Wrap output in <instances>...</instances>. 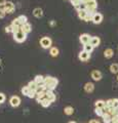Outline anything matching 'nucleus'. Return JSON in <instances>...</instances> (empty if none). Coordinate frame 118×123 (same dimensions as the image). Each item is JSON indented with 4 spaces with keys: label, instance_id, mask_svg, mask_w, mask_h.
Instances as JSON below:
<instances>
[{
    "label": "nucleus",
    "instance_id": "f257e3e1",
    "mask_svg": "<svg viewBox=\"0 0 118 123\" xmlns=\"http://www.w3.org/2000/svg\"><path fill=\"white\" fill-rule=\"evenodd\" d=\"M44 84L46 86V89L47 90H52L54 91L56 86L59 84V80L55 78V77H51V76H46L44 77Z\"/></svg>",
    "mask_w": 118,
    "mask_h": 123
},
{
    "label": "nucleus",
    "instance_id": "f03ea898",
    "mask_svg": "<svg viewBox=\"0 0 118 123\" xmlns=\"http://www.w3.org/2000/svg\"><path fill=\"white\" fill-rule=\"evenodd\" d=\"M13 39L17 42H19V43H22V42H24L26 39H27V34L25 32H23V30L21 28L18 32L13 33Z\"/></svg>",
    "mask_w": 118,
    "mask_h": 123
},
{
    "label": "nucleus",
    "instance_id": "7ed1b4c3",
    "mask_svg": "<svg viewBox=\"0 0 118 123\" xmlns=\"http://www.w3.org/2000/svg\"><path fill=\"white\" fill-rule=\"evenodd\" d=\"M51 44H52V41L49 37H42L40 39V45L41 47L44 48V49H47V48H50L51 47Z\"/></svg>",
    "mask_w": 118,
    "mask_h": 123
},
{
    "label": "nucleus",
    "instance_id": "20e7f679",
    "mask_svg": "<svg viewBox=\"0 0 118 123\" xmlns=\"http://www.w3.org/2000/svg\"><path fill=\"white\" fill-rule=\"evenodd\" d=\"M86 4V10L88 12H93V13H96V9H97V6H98V3L96 0H89Z\"/></svg>",
    "mask_w": 118,
    "mask_h": 123
},
{
    "label": "nucleus",
    "instance_id": "39448f33",
    "mask_svg": "<svg viewBox=\"0 0 118 123\" xmlns=\"http://www.w3.org/2000/svg\"><path fill=\"white\" fill-rule=\"evenodd\" d=\"M3 8H4L6 13H13L14 10H16V6H14V4L11 1H7L5 3V5L3 6Z\"/></svg>",
    "mask_w": 118,
    "mask_h": 123
},
{
    "label": "nucleus",
    "instance_id": "423d86ee",
    "mask_svg": "<svg viewBox=\"0 0 118 123\" xmlns=\"http://www.w3.org/2000/svg\"><path fill=\"white\" fill-rule=\"evenodd\" d=\"M9 104L11 107L16 108V107H19L21 105V98L18 97V95H13V97H11L10 99H9Z\"/></svg>",
    "mask_w": 118,
    "mask_h": 123
},
{
    "label": "nucleus",
    "instance_id": "0eeeda50",
    "mask_svg": "<svg viewBox=\"0 0 118 123\" xmlns=\"http://www.w3.org/2000/svg\"><path fill=\"white\" fill-rule=\"evenodd\" d=\"M78 59L80 61H82V62H86V61H88L90 59V53L85 51V50H82L78 55Z\"/></svg>",
    "mask_w": 118,
    "mask_h": 123
},
{
    "label": "nucleus",
    "instance_id": "6e6552de",
    "mask_svg": "<svg viewBox=\"0 0 118 123\" xmlns=\"http://www.w3.org/2000/svg\"><path fill=\"white\" fill-rule=\"evenodd\" d=\"M90 39H91V37L88 35V34H81L80 37H79V40H80V42L83 44V45H85V44H88L89 42H90Z\"/></svg>",
    "mask_w": 118,
    "mask_h": 123
},
{
    "label": "nucleus",
    "instance_id": "1a4fd4ad",
    "mask_svg": "<svg viewBox=\"0 0 118 123\" xmlns=\"http://www.w3.org/2000/svg\"><path fill=\"white\" fill-rule=\"evenodd\" d=\"M91 21H93V24H96V25L101 24L102 21H103V14L100 13V12L93 13V20H91Z\"/></svg>",
    "mask_w": 118,
    "mask_h": 123
},
{
    "label": "nucleus",
    "instance_id": "9d476101",
    "mask_svg": "<svg viewBox=\"0 0 118 123\" xmlns=\"http://www.w3.org/2000/svg\"><path fill=\"white\" fill-rule=\"evenodd\" d=\"M90 76L94 81H100L102 79V73L99 71V70H93V72L90 73Z\"/></svg>",
    "mask_w": 118,
    "mask_h": 123
},
{
    "label": "nucleus",
    "instance_id": "9b49d317",
    "mask_svg": "<svg viewBox=\"0 0 118 123\" xmlns=\"http://www.w3.org/2000/svg\"><path fill=\"white\" fill-rule=\"evenodd\" d=\"M89 43L93 45V47H98V46L100 45V43H101V39L98 36H93V37H91Z\"/></svg>",
    "mask_w": 118,
    "mask_h": 123
},
{
    "label": "nucleus",
    "instance_id": "f8f14e48",
    "mask_svg": "<svg viewBox=\"0 0 118 123\" xmlns=\"http://www.w3.org/2000/svg\"><path fill=\"white\" fill-rule=\"evenodd\" d=\"M33 14L34 17H36L37 18H40L43 17V10L40 8V7H36V8H34L33 10Z\"/></svg>",
    "mask_w": 118,
    "mask_h": 123
},
{
    "label": "nucleus",
    "instance_id": "ddd939ff",
    "mask_svg": "<svg viewBox=\"0 0 118 123\" xmlns=\"http://www.w3.org/2000/svg\"><path fill=\"white\" fill-rule=\"evenodd\" d=\"M93 89H94L93 83H91V82H87V83H85V85H84V90L87 92V93H90V92H93Z\"/></svg>",
    "mask_w": 118,
    "mask_h": 123
},
{
    "label": "nucleus",
    "instance_id": "4468645a",
    "mask_svg": "<svg viewBox=\"0 0 118 123\" xmlns=\"http://www.w3.org/2000/svg\"><path fill=\"white\" fill-rule=\"evenodd\" d=\"M46 98L49 99L51 103H54L56 101V94L54 93L52 90H46Z\"/></svg>",
    "mask_w": 118,
    "mask_h": 123
},
{
    "label": "nucleus",
    "instance_id": "2eb2a0df",
    "mask_svg": "<svg viewBox=\"0 0 118 123\" xmlns=\"http://www.w3.org/2000/svg\"><path fill=\"white\" fill-rule=\"evenodd\" d=\"M34 81H35L38 85H45L44 84V77L42 75H37L35 76V79H34Z\"/></svg>",
    "mask_w": 118,
    "mask_h": 123
},
{
    "label": "nucleus",
    "instance_id": "dca6fc26",
    "mask_svg": "<svg viewBox=\"0 0 118 123\" xmlns=\"http://www.w3.org/2000/svg\"><path fill=\"white\" fill-rule=\"evenodd\" d=\"M22 30H23V32H25L26 34H28V33H30L32 31V26L30 25L29 23H27V24H25V25L22 26Z\"/></svg>",
    "mask_w": 118,
    "mask_h": 123
},
{
    "label": "nucleus",
    "instance_id": "f3484780",
    "mask_svg": "<svg viewBox=\"0 0 118 123\" xmlns=\"http://www.w3.org/2000/svg\"><path fill=\"white\" fill-rule=\"evenodd\" d=\"M94 106H96V108H99V109H104L106 107V102L102 101V99H99V101L94 103Z\"/></svg>",
    "mask_w": 118,
    "mask_h": 123
},
{
    "label": "nucleus",
    "instance_id": "a211bd4d",
    "mask_svg": "<svg viewBox=\"0 0 118 123\" xmlns=\"http://www.w3.org/2000/svg\"><path fill=\"white\" fill-rule=\"evenodd\" d=\"M113 55H114V51L112 50L111 48H107L104 51V55H105L106 59H111V57L113 56Z\"/></svg>",
    "mask_w": 118,
    "mask_h": 123
},
{
    "label": "nucleus",
    "instance_id": "6ab92c4d",
    "mask_svg": "<svg viewBox=\"0 0 118 123\" xmlns=\"http://www.w3.org/2000/svg\"><path fill=\"white\" fill-rule=\"evenodd\" d=\"M28 87H29V89L30 90H33V91H36V89H37V87H38V84L35 82V81H30L29 83H28V85H27Z\"/></svg>",
    "mask_w": 118,
    "mask_h": 123
},
{
    "label": "nucleus",
    "instance_id": "aec40b11",
    "mask_svg": "<svg viewBox=\"0 0 118 123\" xmlns=\"http://www.w3.org/2000/svg\"><path fill=\"white\" fill-rule=\"evenodd\" d=\"M87 14H88V11L87 10H79L78 11V18H81V20L84 21L85 18L87 17Z\"/></svg>",
    "mask_w": 118,
    "mask_h": 123
},
{
    "label": "nucleus",
    "instance_id": "412c9836",
    "mask_svg": "<svg viewBox=\"0 0 118 123\" xmlns=\"http://www.w3.org/2000/svg\"><path fill=\"white\" fill-rule=\"evenodd\" d=\"M18 20L20 21V23H21V25H22V26H23V25H25V24H27V23H28V18H27V17H26V15H24V14L19 15V17H18Z\"/></svg>",
    "mask_w": 118,
    "mask_h": 123
},
{
    "label": "nucleus",
    "instance_id": "4be33fe9",
    "mask_svg": "<svg viewBox=\"0 0 118 123\" xmlns=\"http://www.w3.org/2000/svg\"><path fill=\"white\" fill-rule=\"evenodd\" d=\"M64 112L66 115H72L74 113V109H73V107H71V106H67V107H65Z\"/></svg>",
    "mask_w": 118,
    "mask_h": 123
},
{
    "label": "nucleus",
    "instance_id": "5701e85b",
    "mask_svg": "<svg viewBox=\"0 0 118 123\" xmlns=\"http://www.w3.org/2000/svg\"><path fill=\"white\" fill-rule=\"evenodd\" d=\"M49 53H50L51 56L56 57V56L59 55V49L56 47H50V49H49Z\"/></svg>",
    "mask_w": 118,
    "mask_h": 123
},
{
    "label": "nucleus",
    "instance_id": "b1692460",
    "mask_svg": "<svg viewBox=\"0 0 118 123\" xmlns=\"http://www.w3.org/2000/svg\"><path fill=\"white\" fill-rule=\"evenodd\" d=\"M40 105L42 106V107H44V108H47V107H49V106L51 105V102L49 101V99H47L46 98H43L42 101L40 102Z\"/></svg>",
    "mask_w": 118,
    "mask_h": 123
},
{
    "label": "nucleus",
    "instance_id": "393cba45",
    "mask_svg": "<svg viewBox=\"0 0 118 123\" xmlns=\"http://www.w3.org/2000/svg\"><path fill=\"white\" fill-rule=\"evenodd\" d=\"M110 71L113 74H116L118 73V64H112L111 66H110Z\"/></svg>",
    "mask_w": 118,
    "mask_h": 123
},
{
    "label": "nucleus",
    "instance_id": "a878e982",
    "mask_svg": "<svg viewBox=\"0 0 118 123\" xmlns=\"http://www.w3.org/2000/svg\"><path fill=\"white\" fill-rule=\"evenodd\" d=\"M103 120H104L105 123H109L112 120V116L110 114H104L103 115Z\"/></svg>",
    "mask_w": 118,
    "mask_h": 123
},
{
    "label": "nucleus",
    "instance_id": "bb28decb",
    "mask_svg": "<svg viewBox=\"0 0 118 123\" xmlns=\"http://www.w3.org/2000/svg\"><path fill=\"white\" fill-rule=\"evenodd\" d=\"M83 46H84V49H83V50H85V51H87V52H91V51H93V45H91L90 43H88V44H85V45H83Z\"/></svg>",
    "mask_w": 118,
    "mask_h": 123
},
{
    "label": "nucleus",
    "instance_id": "cd10ccee",
    "mask_svg": "<svg viewBox=\"0 0 118 123\" xmlns=\"http://www.w3.org/2000/svg\"><path fill=\"white\" fill-rule=\"evenodd\" d=\"M11 26H12L13 28H19V27H22L20 21L18 20V18H14V20L12 21V23H11Z\"/></svg>",
    "mask_w": 118,
    "mask_h": 123
},
{
    "label": "nucleus",
    "instance_id": "c85d7f7f",
    "mask_svg": "<svg viewBox=\"0 0 118 123\" xmlns=\"http://www.w3.org/2000/svg\"><path fill=\"white\" fill-rule=\"evenodd\" d=\"M76 10L79 11V10H86V4L85 3H81V4H79L78 6L75 7Z\"/></svg>",
    "mask_w": 118,
    "mask_h": 123
},
{
    "label": "nucleus",
    "instance_id": "c756f323",
    "mask_svg": "<svg viewBox=\"0 0 118 123\" xmlns=\"http://www.w3.org/2000/svg\"><path fill=\"white\" fill-rule=\"evenodd\" d=\"M94 113H96V115H98V116L100 117H103V115H104V110L103 109H99V108H96V110H94Z\"/></svg>",
    "mask_w": 118,
    "mask_h": 123
},
{
    "label": "nucleus",
    "instance_id": "7c9ffc66",
    "mask_svg": "<svg viewBox=\"0 0 118 123\" xmlns=\"http://www.w3.org/2000/svg\"><path fill=\"white\" fill-rule=\"evenodd\" d=\"M22 93L24 94V95H26V97H28V94H29V92H30V89H29V87L28 86H24L22 88Z\"/></svg>",
    "mask_w": 118,
    "mask_h": 123
},
{
    "label": "nucleus",
    "instance_id": "2f4dec72",
    "mask_svg": "<svg viewBox=\"0 0 118 123\" xmlns=\"http://www.w3.org/2000/svg\"><path fill=\"white\" fill-rule=\"evenodd\" d=\"M71 1V3H72V5H73L74 7H76V6H78L79 4H81V0H70Z\"/></svg>",
    "mask_w": 118,
    "mask_h": 123
},
{
    "label": "nucleus",
    "instance_id": "473e14b6",
    "mask_svg": "<svg viewBox=\"0 0 118 123\" xmlns=\"http://www.w3.org/2000/svg\"><path fill=\"white\" fill-rule=\"evenodd\" d=\"M28 98H36V91L30 90L29 94H28Z\"/></svg>",
    "mask_w": 118,
    "mask_h": 123
},
{
    "label": "nucleus",
    "instance_id": "72a5a7b5",
    "mask_svg": "<svg viewBox=\"0 0 118 123\" xmlns=\"http://www.w3.org/2000/svg\"><path fill=\"white\" fill-rule=\"evenodd\" d=\"M5 32L6 33H11V32H13V27L9 25V26H7L6 28H5Z\"/></svg>",
    "mask_w": 118,
    "mask_h": 123
},
{
    "label": "nucleus",
    "instance_id": "f704fd0d",
    "mask_svg": "<svg viewBox=\"0 0 118 123\" xmlns=\"http://www.w3.org/2000/svg\"><path fill=\"white\" fill-rule=\"evenodd\" d=\"M5 102V94L0 92V104H3Z\"/></svg>",
    "mask_w": 118,
    "mask_h": 123
},
{
    "label": "nucleus",
    "instance_id": "c9c22d12",
    "mask_svg": "<svg viewBox=\"0 0 118 123\" xmlns=\"http://www.w3.org/2000/svg\"><path fill=\"white\" fill-rule=\"evenodd\" d=\"M113 108L118 109V98H113Z\"/></svg>",
    "mask_w": 118,
    "mask_h": 123
},
{
    "label": "nucleus",
    "instance_id": "e433bc0d",
    "mask_svg": "<svg viewBox=\"0 0 118 123\" xmlns=\"http://www.w3.org/2000/svg\"><path fill=\"white\" fill-rule=\"evenodd\" d=\"M5 14H6V12H5L4 8H0V18H3L5 17Z\"/></svg>",
    "mask_w": 118,
    "mask_h": 123
},
{
    "label": "nucleus",
    "instance_id": "4c0bfd02",
    "mask_svg": "<svg viewBox=\"0 0 118 123\" xmlns=\"http://www.w3.org/2000/svg\"><path fill=\"white\" fill-rule=\"evenodd\" d=\"M106 107H113V98L108 99V101L106 102Z\"/></svg>",
    "mask_w": 118,
    "mask_h": 123
},
{
    "label": "nucleus",
    "instance_id": "58836bf2",
    "mask_svg": "<svg viewBox=\"0 0 118 123\" xmlns=\"http://www.w3.org/2000/svg\"><path fill=\"white\" fill-rule=\"evenodd\" d=\"M6 3V0H0V6H4Z\"/></svg>",
    "mask_w": 118,
    "mask_h": 123
},
{
    "label": "nucleus",
    "instance_id": "ea45409f",
    "mask_svg": "<svg viewBox=\"0 0 118 123\" xmlns=\"http://www.w3.org/2000/svg\"><path fill=\"white\" fill-rule=\"evenodd\" d=\"M89 123H100V122H99L98 120H94V119H93V120L89 121Z\"/></svg>",
    "mask_w": 118,
    "mask_h": 123
},
{
    "label": "nucleus",
    "instance_id": "a19ab883",
    "mask_svg": "<svg viewBox=\"0 0 118 123\" xmlns=\"http://www.w3.org/2000/svg\"><path fill=\"white\" fill-rule=\"evenodd\" d=\"M55 25H56V22L55 21H51L50 22V26H55Z\"/></svg>",
    "mask_w": 118,
    "mask_h": 123
},
{
    "label": "nucleus",
    "instance_id": "79ce46f5",
    "mask_svg": "<svg viewBox=\"0 0 118 123\" xmlns=\"http://www.w3.org/2000/svg\"><path fill=\"white\" fill-rule=\"evenodd\" d=\"M88 1H89V0H81V2H82V3H87Z\"/></svg>",
    "mask_w": 118,
    "mask_h": 123
},
{
    "label": "nucleus",
    "instance_id": "37998d69",
    "mask_svg": "<svg viewBox=\"0 0 118 123\" xmlns=\"http://www.w3.org/2000/svg\"><path fill=\"white\" fill-rule=\"evenodd\" d=\"M69 123H76V122H74V121H71V122H69Z\"/></svg>",
    "mask_w": 118,
    "mask_h": 123
},
{
    "label": "nucleus",
    "instance_id": "c03bdc74",
    "mask_svg": "<svg viewBox=\"0 0 118 123\" xmlns=\"http://www.w3.org/2000/svg\"><path fill=\"white\" fill-rule=\"evenodd\" d=\"M0 64H1V59H0Z\"/></svg>",
    "mask_w": 118,
    "mask_h": 123
},
{
    "label": "nucleus",
    "instance_id": "a18cd8bd",
    "mask_svg": "<svg viewBox=\"0 0 118 123\" xmlns=\"http://www.w3.org/2000/svg\"><path fill=\"white\" fill-rule=\"evenodd\" d=\"M117 80H118V77H117Z\"/></svg>",
    "mask_w": 118,
    "mask_h": 123
}]
</instances>
